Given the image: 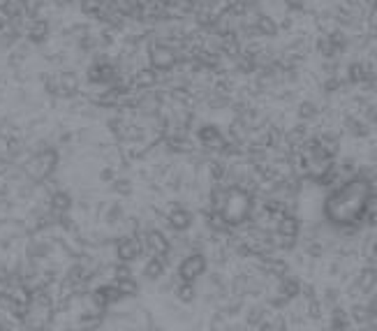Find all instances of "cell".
Returning a JSON list of instances; mask_svg holds the SVG:
<instances>
[{"instance_id": "6da1fadb", "label": "cell", "mask_w": 377, "mask_h": 331, "mask_svg": "<svg viewBox=\"0 0 377 331\" xmlns=\"http://www.w3.org/2000/svg\"><path fill=\"white\" fill-rule=\"evenodd\" d=\"M375 188L366 176H352L324 200V218L336 227H354L371 211Z\"/></svg>"}, {"instance_id": "7a4b0ae2", "label": "cell", "mask_w": 377, "mask_h": 331, "mask_svg": "<svg viewBox=\"0 0 377 331\" xmlns=\"http://www.w3.org/2000/svg\"><path fill=\"white\" fill-rule=\"evenodd\" d=\"M146 56H148V65L158 70V72H174V67L181 60L179 51H176V46L170 39H153L146 49Z\"/></svg>"}, {"instance_id": "3957f363", "label": "cell", "mask_w": 377, "mask_h": 331, "mask_svg": "<svg viewBox=\"0 0 377 331\" xmlns=\"http://www.w3.org/2000/svg\"><path fill=\"white\" fill-rule=\"evenodd\" d=\"M250 207H253L250 195L238 190V188H231V190H227V195H224V202H222L224 223L241 225L248 216H250Z\"/></svg>"}, {"instance_id": "277c9868", "label": "cell", "mask_w": 377, "mask_h": 331, "mask_svg": "<svg viewBox=\"0 0 377 331\" xmlns=\"http://www.w3.org/2000/svg\"><path fill=\"white\" fill-rule=\"evenodd\" d=\"M255 33H260L264 37H274L278 35V23L267 17V14H262V17H257V21H255Z\"/></svg>"}, {"instance_id": "5b68a950", "label": "cell", "mask_w": 377, "mask_h": 331, "mask_svg": "<svg viewBox=\"0 0 377 331\" xmlns=\"http://www.w3.org/2000/svg\"><path fill=\"white\" fill-rule=\"evenodd\" d=\"M202 271H204V257H199V255L186 259V264H183V273H186L188 278H190V275L202 273Z\"/></svg>"}, {"instance_id": "8992f818", "label": "cell", "mask_w": 377, "mask_h": 331, "mask_svg": "<svg viewBox=\"0 0 377 331\" xmlns=\"http://www.w3.org/2000/svg\"><path fill=\"white\" fill-rule=\"evenodd\" d=\"M199 139H202L204 144H211V141H220V130L215 128V125H204V128L199 130Z\"/></svg>"}, {"instance_id": "52a82bcc", "label": "cell", "mask_w": 377, "mask_h": 331, "mask_svg": "<svg viewBox=\"0 0 377 331\" xmlns=\"http://www.w3.org/2000/svg\"><path fill=\"white\" fill-rule=\"evenodd\" d=\"M285 5H287V10H292V12H301L303 7H306V0H285Z\"/></svg>"}, {"instance_id": "ba28073f", "label": "cell", "mask_w": 377, "mask_h": 331, "mask_svg": "<svg viewBox=\"0 0 377 331\" xmlns=\"http://www.w3.org/2000/svg\"><path fill=\"white\" fill-rule=\"evenodd\" d=\"M299 112H301V116H315L317 109H315V105H310V102H303Z\"/></svg>"}]
</instances>
